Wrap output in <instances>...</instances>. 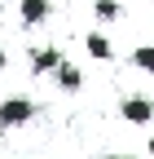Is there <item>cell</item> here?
Instances as JSON below:
<instances>
[{
	"instance_id": "9c48e42d",
	"label": "cell",
	"mask_w": 154,
	"mask_h": 159,
	"mask_svg": "<svg viewBox=\"0 0 154 159\" xmlns=\"http://www.w3.org/2000/svg\"><path fill=\"white\" fill-rule=\"evenodd\" d=\"M5 62H9V57H5V49H0V71H5Z\"/></svg>"
},
{
	"instance_id": "52a82bcc",
	"label": "cell",
	"mask_w": 154,
	"mask_h": 159,
	"mask_svg": "<svg viewBox=\"0 0 154 159\" xmlns=\"http://www.w3.org/2000/svg\"><path fill=\"white\" fill-rule=\"evenodd\" d=\"M132 66H141L145 75H154V44H141V49H132Z\"/></svg>"
},
{
	"instance_id": "5b68a950",
	"label": "cell",
	"mask_w": 154,
	"mask_h": 159,
	"mask_svg": "<svg viewBox=\"0 0 154 159\" xmlns=\"http://www.w3.org/2000/svg\"><path fill=\"white\" fill-rule=\"evenodd\" d=\"M18 13H22L27 27H40L49 18V0H18Z\"/></svg>"
},
{
	"instance_id": "7a4b0ae2",
	"label": "cell",
	"mask_w": 154,
	"mask_h": 159,
	"mask_svg": "<svg viewBox=\"0 0 154 159\" xmlns=\"http://www.w3.org/2000/svg\"><path fill=\"white\" fill-rule=\"evenodd\" d=\"M119 115L128 119V124H150V119H154V102H150V97H123V102H119Z\"/></svg>"
},
{
	"instance_id": "277c9868",
	"label": "cell",
	"mask_w": 154,
	"mask_h": 159,
	"mask_svg": "<svg viewBox=\"0 0 154 159\" xmlns=\"http://www.w3.org/2000/svg\"><path fill=\"white\" fill-rule=\"evenodd\" d=\"M57 62H62V49H53V44H35V49H31V66H35V75H49Z\"/></svg>"
},
{
	"instance_id": "30bf717a",
	"label": "cell",
	"mask_w": 154,
	"mask_h": 159,
	"mask_svg": "<svg viewBox=\"0 0 154 159\" xmlns=\"http://www.w3.org/2000/svg\"><path fill=\"white\" fill-rule=\"evenodd\" d=\"M145 150H150V159H154V137H150V146H145Z\"/></svg>"
},
{
	"instance_id": "ba28073f",
	"label": "cell",
	"mask_w": 154,
	"mask_h": 159,
	"mask_svg": "<svg viewBox=\"0 0 154 159\" xmlns=\"http://www.w3.org/2000/svg\"><path fill=\"white\" fill-rule=\"evenodd\" d=\"M92 13L110 22V18H119V0H97V5H92Z\"/></svg>"
},
{
	"instance_id": "6da1fadb",
	"label": "cell",
	"mask_w": 154,
	"mask_h": 159,
	"mask_svg": "<svg viewBox=\"0 0 154 159\" xmlns=\"http://www.w3.org/2000/svg\"><path fill=\"white\" fill-rule=\"evenodd\" d=\"M35 115H40V106H35L31 97H5V102H0V128H5V133H13V128L31 124Z\"/></svg>"
},
{
	"instance_id": "3957f363",
	"label": "cell",
	"mask_w": 154,
	"mask_h": 159,
	"mask_svg": "<svg viewBox=\"0 0 154 159\" xmlns=\"http://www.w3.org/2000/svg\"><path fill=\"white\" fill-rule=\"evenodd\" d=\"M49 75L57 80V89H62V93H75V89L84 84V75H79V66H75V62H66V57H62V62H57V66H53Z\"/></svg>"
},
{
	"instance_id": "8fae6325",
	"label": "cell",
	"mask_w": 154,
	"mask_h": 159,
	"mask_svg": "<svg viewBox=\"0 0 154 159\" xmlns=\"http://www.w3.org/2000/svg\"><path fill=\"white\" fill-rule=\"evenodd\" d=\"M110 159H132V155H110Z\"/></svg>"
},
{
	"instance_id": "8992f818",
	"label": "cell",
	"mask_w": 154,
	"mask_h": 159,
	"mask_svg": "<svg viewBox=\"0 0 154 159\" xmlns=\"http://www.w3.org/2000/svg\"><path fill=\"white\" fill-rule=\"evenodd\" d=\"M84 49H88L92 57H97V62H110V57H114L110 40H106V35H97V31H88V35H84Z\"/></svg>"
}]
</instances>
